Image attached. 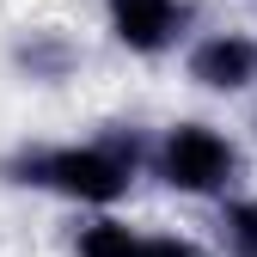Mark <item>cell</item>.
Listing matches in <instances>:
<instances>
[{
    "label": "cell",
    "mask_w": 257,
    "mask_h": 257,
    "mask_svg": "<svg viewBox=\"0 0 257 257\" xmlns=\"http://www.w3.org/2000/svg\"><path fill=\"white\" fill-rule=\"evenodd\" d=\"M227 251L233 257H257V196H245V202H227Z\"/></svg>",
    "instance_id": "8992f818"
},
{
    "label": "cell",
    "mask_w": 257,
    "mask_h": 257,
    "mask_svg": "<svg viewBox=\"0 0 257 257\" xmlns=\"http://www.w3.org/2000/svg\"><path fill=\"white\" fill-rule=\"evenodd\" d=\"M147 257H202V245H190L178 233H147Z\"/></svg>",
    "instance_id": "52a82bcc"
},
{
    "label": "cell",
    "mask_w": 257,
    "mask_h": 257,
    "mask_svg": "<svg viewBox=\"0 0 257 257\" xmlns=\"http://www.w3.org/2000/svg\"><path fill=\"white\" fill-rule=\"evenodd\" d=\"M190 80L208 92H245L257 80V37L245 31H214L190 49Z\"/></svg>",
    "instance_id": "277c9868"
},
{
    "label": "cell",
    "mask_w": 257,
    "mask_h": 257,
    "mask_svg": "<svg viewBox=\"0 0 257 257\" xmlns=\"http://www.w3.org/2000/svg\"><path fill=\"white\" fill-rule=\"evenodd\" d=\"M80 257H147V233L122 227V220H92L80 233Z\"/></svg>",
    "instance_id": "5b68a950"
},
{
    "label": "cell",
    "mask_w": 257,
    "mask_h": 257,
    "mask_svg": "<svg viewBox=\"0 0 257 257\" xmlns=\"http://www.w3.org/2000/svg\"><path fill=\"white\" fill-rule=\"evenodd\" d=\"M104 19H110V37L135 55H159L184 37L190 25V0H104Z\"/></svg>",
    "instance_id": "3957f363"
},
{
    "label": "cell",
    "mask_w": 257,
    "mask_h": 257,
    "mask_svg": "<svg viewBox=\"0 0 257 257\" xmlns=\"http://www.w3.org/2000/svg\"><path fill=\"white\" fill-rule=\"evenodd\" d=\"M153 172L166 178L178 196H220L239 172V153L233 141L208 122H172L153 147Z\"/></svg>",
    "instance_id": "7a4b0ae2"
},
{
    "label": "cell",
    "mask_w": 257,
    "mask_h": 257,
    "mask_svg": "<svg viewBox=\"0 0 257 257\" xmlns=\"http://www.w3.org/2000/svg\"><path fill=\"white\" fill-rule=\"evenodd\" d=\"M19 184H37V190H55L68 202H86V208H110L128 184H135V153H122L110 141H68V147H37L19 159Z\"/></svg>",
    "instance_id": "6da1fadb"
}]
</instances>
